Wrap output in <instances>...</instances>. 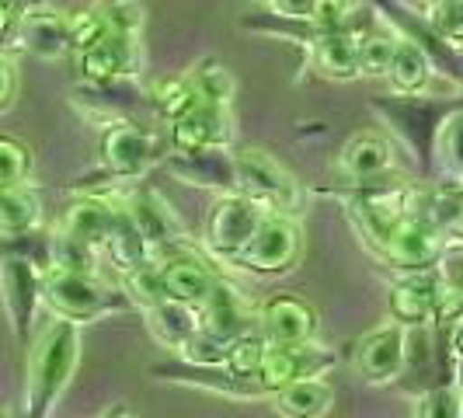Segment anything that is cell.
<instances>
[{
    "mask_svg": "<svg viewBox=\"0 0 463 418\" xmlns=\"http://www.w3.org/2000/svg\"><path fill=\"white\" fill-rule=\"evenodd\" d=\"M67 24H70V49H73V52H84L88 46L101 43V39L109 35L105 18H101V11H98V7H88V11L67 14Z\"/></svg>",
    "mask_w": 463,
    "mask_h": 418,
    "instance_id": "f6af8a7d",
    "label": "cell"
},
{
    "mask_svg": "<svg viewBox=\"0 0 463 418\" xmlns=\"http://www.w3.org/2000/svg\"><path fill=\"white\" fill-rule=\"evenodd\" d=\"M418 98H421V94H411V98L397 94L394 101H376L373 109L387 119L397 133H401V139L411 147V157H415L418 164H425L429 154H432V143H436L439 119L432 116V109L421 105Z\"/></svg>",
    "mask_w": 463,
    "mask_h": 418,
    "instance_id": "e0dca14e",
    "label": "cell"
},
{
    "mask_svg": "<svg viewBox=\"0 0 463 418\" xmlns=\"http://www.w3.org/2000/svg\"><path fill=\"white\" fill-rule=\"evenodd\" d=\"M0 297L18 346L35 338V314L43 303V265L24 255H0Z\"/></svg>",
    "mask_w": 463,
    "mask_h": 418,
    "instance_id": "5b68a950",
    "label": "cell"
},
{
    "mask_svg": "<svg viewBox=\"0 0 463 418\" xmlns=\"http://www.w3.org/2000/svg\"><path fill=\"white\" fill-rule=\"evenodd\" d=\"M453 286H457V290H460V297H463V269H460V276L453 279Z\"/></svg>",
    "mask_w": 463,
    "mask_h": 418,
    "instance_id": "f5cc1de1",
    "label": "cell"
},
{
    "mask_svg": "<svg viewBox=\"0 0 463 418\" xmlns=\"http://www.w3.org/2000/svg\"><path fill=\"white\" fill-rule=\"evenodd\" d=\"M269 4V11L282 18V22H297V24H307L310 18V4L314 0H265Z\"/></svg>",
    "mask_w": 463,
    "mask_h": 418,
    "instance_id": "bcb514c9",
    "label": "cell"
},
{
    "mask_svg": "<svg viewBox=\"0 0 463 418\" xmlns=\"http://www.w3.org/2000/svg\"><path fill=\"white\" fill-rule=\"evenodd\" d=\"M105 28L112 35H139L143 28V4L139 0H101L98 4Z\"/></svg>",
    "mask_w": 463,
    "mask_h": 418,
    "instance_id": "7bdbcfd3",
    "label": "cell"
},
{
    "mask_svg": "<svg viewBox=\"0 0 463 418\" xmlns=\"http://www.w3.org/2000/svg\"><path fill=\"white\" fill-rule=\"evenodd\" d=\"M105 418H137V415H133L129 408H122V404H118V408H112V412H109Z\"/></svg>",
    "mask_w": 463,
    "mask_h": 418,
    "instance_id": "f907efd6",
    "label": "cell"
},
{
    "mask_svg": "<svg viewBox=\"0 0 463 418\" xmlns=\"http://www.w3.org/2000/svg\"><path fill=\"white\" fill-rule=\"evenodd\" d=\"M167 126H171V147L178 154L227 150L233 143V116L223 105H199L188 116L175 119Z\"/></svg>",
    "mask_w": 463,
    "mask_h": 418,
    "instance_id": "9a60e30c",
    "label": "cell"
},
{
    "mask_svg": "<svg viewBox=\"0 0 463 418\" xmlns=\"http://www.w3.org/2000/svg\"><path fill=\"white\" fill-rule=\"evenodd\" d=\"M199 314H203V328L223 342H233L237 335H244L248 328L258 325L248 303H244V293L227 279H213L206 300L199 303Z\"/></svg>",
    "mask_w": 463,
    "mask_h": 418,
    "instance_id": "d6986e66",
    "label": "cell"
},
{
    "mask_svg": "<svg viewBox=\"0 0 463 418\" xmlns=\"http://www.w3.org/2000/svg\"><path fill=\"white\" fill-rule=\"evenodd\" d=\"M80 56V73L88 84H118L143 70V49L139 35H105L101 43L88 46Z\"/></svg>",
    "mask_w": 463,
    "mask_h": 418,
    "instance_id": "4fadbf2b",
    "label": "cell"
},
{
    "mask_svg": "<svg viewBox=\"0 0 463 418\" xmlns=\"http://www.w3.org/2000/svg\"><path fill=\"white\" fill-rule=\"evenodd\" d=\"M432 77H436L432 56L418 46L411 35H408V39L397 35L391 67H387V73H383L387 88H391L394 94H404V98H411V94H429L432 91Z\"/></svg>",
    "mask_w": 463,
    "mask_h": 418,
    "instance_id": "603a6c76",
    "label": "cell"
},
{
    "mask_svg": "<svg viewBox=\"0 0 463 418\" xmlns=\"http://www.w3.org/2000/svg\"><path fill=\"white\" fill-rule=\"evenodd\" d=\"M98 248L70 237V233L56 231L49 237V265L46 269H67V272H98Z\"/></svg>",
    "mask_w": 463,
    "mask_h": 418,
    "instance_id": "836d02e7",
    "label": "cell"
},
{
    "mask_svg": "<svg viewBox=\"0 0 463 418\" xmlns=\"http://www.w3.org/2000/svg\"><path fill=\"white\" fill-rule=\"evenodd\" d=\"M446 286L449 282L442 276H436L432 269L429 272H408L401 282H394V290L387 297L391 321H397V325L404 328H421L425 321H432Z\"/></svg>",
    "mask_w": 463,
    "mask_h": 418,
    "instance_id": "2e32d148",
    "label": "cell"
},
{
    "mask_svg": "<svg viewBox=\"0 0 463 418\" xmlns=\"http://www.w3.org/2000/svg\"><path fill=\"white\" fill-rule=\"evenodd\" d=\"M118 206L129 213V220L139 227V233L146 237V244L154 248V255L161 258L164 252H175L185 244V223L182 216L171 209V203L154 188H133L122 195Z\"/></svg>",
    "mask_w": 463,
    "mask_h": 418,
    "instance_id": "8fae6325",
    "label": "cell"
},
{
    "mask_svg": "<svg viewBox=\"0 0 463 418\" xmlns=\"http://www.w3.org/2000/svg\"><path fill=\"white\" fill-rule=\"evenodd\" d=\"M415 213H421L432 227H439L446 241H460V233H463V182H446V185L418 192Z\"/></svg>",
    "mask_w": 463,
    "mask_h": 418,
    "instance_id": "f1b7e54d",
    "label": "cell"
},
{
    "mask_svg": "<svg viewBox=\"0 0 463 418\" xmlns=\"http://www.w3.org/2000/svg\"><path fill=\"white\" fill-rule=\"evenodd\" d=\"M359 39L355 32H327V35H314L310 43V60L314 70L327 77V81H355L359 73Z\"/></svg>",
    "mask_w": 463,
    "mask_h": 418,
    "instance_id": "d4e9b609",
    "label": "cell"
},
{
    "mask_svg": "<svg viewBox=\"0 0 463 418\" xmlns=\"http://www.w3.org/2000/svg\"><path fill=\"white\" fill-rule=\"evenodd\" d=\"M338 363L335 348L317 346V342H300V346H269L261 366H258L255 380L261 394H276L279 387L293 384V380H307V376H325L331 366Z\"/></svg>",
    "mask_w": 463,
    "mask_h": 418,
    "instance_id": "30bf717a",
    "label": "cell"
},
{
    "mask_svg": "<svg viewBox=\"0 0 463 418\" xmlns=\"http://www.w3.org/2000/svg\"><path fill=\"white\" fill-rule=\"evenodd\" d=\"M272 401L282 418H325L335 404V391L325 376H307V380H293L279 387Z\"/></svg>",
    "mask_w": 463,
    "mask_h": 418,
    "instance_id": "83f0119b",
    "label": "cell"
},
{
    "mask_svg": "<svg viewBox=\"0 0 463 418\" xmlns=\"http://www.w3.org/2000/svg\"><path fill=\"white\" fill-rule=\"evenodd\" d=\"M348 209L359 223L363 237L370 241L373 248H380L394 227L415 209V192L401 188L394 182H373V185H352V199Z\"/></svg>",
    "mask_w": 463,
    "mask_h": 418,
    "instance_id": "52a82bcc",
    "label": "cell"
},
{
    "mask_svg": "<svg viewBox=\"0 0 463 418\" xmlns=\"http://www.w3.org/2000/svg\"><path fill=\"white\" fill-rule=\"evenodd\" d=\"M199 94L192 88V77L182 73V77H164L161 84H154V109L164 122H175V119L188 116L192 109H199Z\"/></svg>",
    "mask_w": 463,
    "mask_h": 418,
    "instance_id": "1f68e13d",
    "label": "cell"
},
{
    "mask_svg": "<svg viewBox=\"0 0 463 418\" xmlns=\"http://www.w3.org/2000/svg\"><path fill=\"white\" fill-rule=\"evenodd\" d=\"M49 0H24V7H46Z\"/></svg>",
    "mask_w": 463,
    "mask_h": 418,
    "instance_id": "816d5d0a",
    "label": "cell"
},
{
    "mask_svg": "<svg viewBox=\"0 0 463 418\" xmlns=\"http://www.w3.org/2000/svg\"><path fill=\"white\" fill-rule=\"evenodd\" d=\"M171 175H178L188 185L220 188L233 192V157L227 150H195V154H171L167 157Z\"/></svg>",
    "mask_w": 463,
    "mask_h": 418,
    "instance_id": "4316f807",
    "label": "cell"
},
{
    "mask_svg": "<svg viewBox=\"0 0 463 418\" xmlns=\"http://www.w3.org/2000/svg\"><path fill=\"white\" fill-rule=\"evenodd\" d=\"M39 199L35 192H28V185L14 188H0V233L11 237V233H32L39 227Z\"/></svg>",
    "mask_w": 463,
    "mask_h": 418,
    "instance_id": "4dcf8cb0",
    "label": "cell"
},
{
    "mask_svg": "<svg viewBox=\"0 0 463 418\" xmlns=\"http://www.w3.org/2000/svg\"><path fill=\"white\" fill-rule=\"evenodd\" d=\"M0 418H4V415H0Z\"/></svg>",
    "mask_w": 463,
    "mask_h": 418,
    "instance_id": "db71d44e",
    "label": "cell"
},
{
    "mask_svg": "<svg viewBox=\"0 0 463 418\" xmlns=\"http://www.w3.org/2000/svg\"><path fill=\"white\" fill-rule=\"evenodd\" d=\"M105 255H109V261L116 265L118 272H133V269H139L143 261H150L154 255V248L146 244V237L139 233V227L129 220V213L118 206V220L116 227H112V233H109V241H105Z\"/></svg>",
    "mask_w": 463,
    "mask_h": 418,
    "instance_id": "f546056e",
    "label": "cell"
},
{
    "mask_svg": "<svg viewBox=\"0 0 463 418\" xmlns=\"http://www.w3.org/2000/svg\"><path fill=\"white\" fill-rule=\"evenodd\" d=\"M32 175V150L18 137L0 133V188L24 185Z\"/></svg>",
    "mask_w": 463,
    "mask_h": 418,
    "instance_id": "f35d334b",
    "label": "cell"
},
{
    "mask_svg": "<svg viewBox=\"0 0 463 418\" xmlns=\"http://www.w3.org/2000/svg\"><path fill=\"white\" fill-rule=\"evenodd\" d=\"M14 35H18L22 46L28 49L32 56H39V60H60V56L73 52V49H70L67 14L49 11V7H24Z\"/></svg>",
    "mask_w": 463,
    "mask_h": 418,
    "instance_id": "7402d4cb",
    "label": "cell"
},
{
    "mask_svg": "<svg viewBox=\"0 0 463 418\" xmlns=\"http://www.w3.org/2000/svg\"><path fill=\"white\" fill-rule=\"evenodd\" d=\"M14 28H18V14H14L11 0H0V43H7L14 35Z\"/></svg>",
    "mask_w": 463,
    "mask_h": 418,
    "instance_id": "c3c4849f",
    "label": "cell"
},
{
    "mask_svg": "<svg viewBox=\"0 0 463 418\" xmlns=\"http://www.w3.org/2000/svg\"><path fill=\"white\" fill-rule=\"evenodd\" d=\"M265 352H269V338L261 335V328H248L244 335H237L227 346V366L233 373H241V376H255Z\"/></svg>",
    "mask_w": 463,
    "mask_h": 418,
    "instance_id": "8d00e7d4",
    "label": "cell"
},
{
    "mask_svg": "<svg viewBox=\"0 0 463 418\" xmlns=\"http://www.w3.org/2000/svg\"><path fill=\"white\" fill-rule=\"evenodd\" d=\"M394 46H397V32L383 28V24L370 28V32L359 39V73H363V77H383L387 67H391Z\"/></svg>",
    "mask_w": 463,
    "mask_h": 418,
    "instance_id": "e575fe53",
    "label": "cell"
},
{
    "mask_svg": "<svg viewBox=\"0 0 463 418\" xmlns=\"http://www.w3.org/2000/svg\"><path fill=\"white\" fill-rule=\"evenodd\" d=\"M415 418H463V391L457 384L425 391L415 404Z\"/></svg>",
    "mask_w": 463,
    "mask_h": 418,
    "instance_id": "b9f144b4",
    "label": "cell"
},
{
    "mask_svg": "<svg viewBox=\"0 0 463 418\" xmlns=\"http://www.w3.org/2000/svg\"><path fill=\"white\" fill-rule=\"evenodd\" d=\"M143 314H146L150 335H154L164 348H171V352H178L188 335H195V331L203 328L199 303L157 300V303H150V307H143Z\"/></svg>",
    "mask_w": 463,
    "mask_h": 418,
    "instance_id": "484cf974",
    "label": "cell"
},
{
    "mask_svg": "<svg viewBox=\"0 0 463 418\" xmlns=\"http://www.w3.org/2000/svg\"><path fill=\"white\" fill-rule=\"evenodd\" d=\"M116 220H118V203L101 199V195H84V199H77V203L67 206L60 231L101 252L112 227H116Z\"/></svg>",
    "mask_w": 463,
    "mask_h": 418,
    "instance_id": "cb8c5ba5",
    "label": "cell"
},
{
    "mask_svg": "<svg viewBox=\"0 0 463 418\" xmlns=\"http://www.w3.org/2000/svg\"><path fill=\"white\" fill-rule=\"evenodd\" d=\"M233 192L248 195L265 213L300 216L303 209V188L297 175L286 171L272 154H265L258 147L233 154Z\"/></svg>",
    "mask_w": 463,
    "mask_h": 418,
    "instance_id": "3957f363",
    "label": "cell"
},
{
    "mask_svg": "<svg viewBox=\"0 0 463 418\" xmlns=\"http://www.w3.org/2000/svg\"><path fill=\"white\" fill-rule=\"evenodd\" d=\"M157 380L167 384H188V387H199V391H216V394L227 397H261L255 376H241L231 366H192V363H161L154 366Z\"/></svg>",
    "mask_w": 463,
    "mask_h": 418,
    "instance_id": "ffe728a7",
    "label": "cell"
},
{
    "mask_svg": "<svg viewBox=\"0 0 463 418\" xmlns=\"http://www.w3.org/2000/svg\"><path fill=\"white\" fill-rule=\"evenodd\" d=\"M258 328L269 338V346H300L314 342L317 335V310L297 293H279L265 300L258 314Z\"/></svg>",
    "mask_w": 463,
    "mask_h": 418,
    "instance_id": "5bb4252c",
    "label": "cell"
},
{
    "mask_svg": "<svg viewBox=\"0 0 463 418\" xmlns=\"http://www.w3.org/2000/svg\"><path fill=\"white\" fill-rule=\"evenodd\" d=\"M261 216H265V209H258L248 195L223 192L206 216V248L216 258L233 261L251 241V233L258 231Z\"/></svg>",
    "mask_w": 463,
    "mask_h": 418,
    "instance_id": "9c48e42d",
    "label": "cell"
},
{
    "mask_svg": "<svg viewBox=\"0 0 463 418\" xmlns=\"http://www.w3.org/2000/svg\"><path fill=\"white\" fill-rule=\"evenodd\" d=\"M432 154L439 157V164L449 171V175L463 178V109L460 112H449V116L439 119Z\"/></svg>",
    "mask_w": 463,
    "mask_h": 418,
    "instance_id": "d590c367",
    "label": "cell"
},
{
    "mask_svg": "<svg viewBox=\"0 0 463 418\" xmlns=\"http://www.w3.org/2000/svg\"><path fill=\"white\" fill-rule=\"evenodd\" d=\"M227 346L231 342H223V338H216V335H209L206 328H199L195 335H188L182 348H178V356L192 363V366H227Z\"/></svg>",
    "mask_w": 463,
    "mask_h": 418,
    "instance_id": "ab89813d",
    "label": "cell"
},
{
    "mask_svg": "<svg viewBox=\"0 0 463 418\" xmlns=\"http://www.w3.org/2000/svg\"><path fill=\"white\" fill-rule=\"evenodd\" d=\"M157 157H161V139H157L154 129H146L139 122L116 119L101 133V164L118 182L143 178L157 164Z\"/></svg>",
    "mask_w": 463,
    "mask_h": 418,
    "instance_id": "8992f818",
    "label": "cell"
},
{
    "mask_svg": "<svg viewBox=\"0 0 463 418\" xmlns=\"http://www.w3.org/2000/svg\"><path fill=\"white\" fill-rule=\"evenodd\" d=\"M355 370L373 387H387L408 370V328L387 321L373 328L355 348Z\"/></svg>",
    "mask_w": 463,
    "mask_h": 418,
    "instance_id": "7c38bea8",
    "label": "cell"
},
{
    "mask_svg": "<svg viewBox=\"0 0 463 418\" xmlns=\"http://www.w3.org/2000/svg\"><path fill=\"white\" fill-rule=\"evenodd\" d=\"M449 348H453L457 363H463V314L449 325Z\"/></svg>",
    "mask_w": 463,
    "mask_h": 418,
    "instance_id": "681fc988",
    "label": "cell"
},
{
    "mask_svg": "<svg viewBox=\"0 0 463 418\" xmlns=\"http://www.w3.org/2000/svg\"><path fill=\"white\" fill-rule=\"evenodd\" d=\"M338 171L345 175L348 185H373L383 182L394 171V147L380 133H359L342 147Z\"/></svg>",
    "mask_w": 463,
    "mask_h": 418,
    "instance_id": "ac0fdd59",
    "label": "cell"
},
{
    "mask_svg": "<svg viewBox=\"0 0 463 418\" xmlns=\"http://www.w3.org/2000/svg\"><path fill=\"white\" fill-rule=\"evenodd\" d=\"M188 77H192V88H195L203 105H223V109H231L237 81H233V73L223 63L206 60V63H199V67L192 70Z\"/></svg>",
    "mask_w": 463,
    "mask_h": 418,
    "instance_id": "d6a6232c",
    "label": "cell"
},
{
    "mask_svg": "<svg viewBox=\"0 0 463 418\" xmlns=\"http://www.w3.org/2000/svg\"><path fill=\"white\" fill-rule=\"evenodd\" d=\"M425 18H429L439 43L463 49V0H429Z\"/></svg>",
    "mask_w": 463,
    "mask_h": 418,
    "instance_id": "74e56055",
    "label": "cell"
},
{
    "mask_svg": "<svg viewBox=\"0 0 463 418\" xmlns=\"http://www.w3.org/2000/svg\"><path fill=\"white\" fill-rule=\"evenodd\" d=\"M80 359V331L73 321H49L28 346V384H24V418H49L56 401L73 380Z\"/></svg>",
    "mask_w": 463,
    "mask_h": 418,
    "instance_id": "6da1fadb",
    "label": "cell"
},
{
    "mask_svg": "<svg viewBox=\"0 0 463 418\" xmlns=\"http://www.w3.org/2000/svg\"><path fill=\"white\" fill-rule=\"evenodd\" d=\"M43 300L56 318L73 325H91L98 318H109L133 303L129 293L101 282L98 272H67V269L43 272Z\"/></svg>",
    "mask_w": 463,
    "mask_h": 418,
    "instance_id": "7a4b0ae2",
    "label": "cell"
},
{
    "mask_svg": "<svg viewBox=\"0 0 463 418\" xmlns=\"http://www.w3.org/2000/svg\"><path fill=\"white\" fill-rule=\"evenodd\" d=\"M14 88H18V77H14V63L7 56H0V112L11 105L14 98Z\"/></svg>",
    "mask_w": 463,
    "mask_h": 418,
    "instance_id": "7dc6e473",
    "label": "cell"
},
{
    "mask_svg": "<svg viewBox=\"0 0 463 418\" xmlns=\"http://www.w3.org/2000/svg\"><path fill=\"white\" fill-rule=\"evenodd\" d=\"M355 4L352 0H314L310 4V18L307 24L314 28V35H327V32H345L352 22Z\"/></svg>",
    "mask_w": 463,
    "mask_h": 418,
    "instance_id": "ee69618b",
    "label": "cell"
},
{
    "mask_svg": "<svg viewBox=\"0 0 463 418\" xmlns=\"http://www.w3.org/2000/svg\"><path fill=\"white\" fill-rule=\"evenodd\" d=\"M161 279H164V297L182 303H203L213 286V269L199 255H192L188 248H175L164 252L161 258Z\"/></svg>",
    "mask_w": 463,
    "mask_h": 418,
    "instance_id": "44dd1931",
    "label": "cell"
},
{
    "mask_svg": "<svg viewBox=\"0 0 463 418\" xmlns=\"http://www.w3.org/2000/svg\"><path fill=\"white\" fill-rule=\"evenodd\" d=\"M446 244H449V241L442 237L439 227H432L421 213L411 209L376 252H380V258H383L387 265H394L401 272H429V269L439 265Z\"/></svg>",
    "mask_w": 463,
    "mask_h": 418,
    "instance_id": "ba28073f",
    "label": "cell"
},
{
    "mask_svg": "<svg viewBox=\"0 0 463 418\" xmlns=\"http://www.w3.org/2000/svg\"><path fill=\"white\" fill-rule=\"evenodd\" d=\"M303 252V231L297 216L286 213H265L251 241L244 244V252L233 258L237 265H244L248 272L258 276H282L289 272Z\"/></svg>",
    "mask_w": 463,
    "mask_h": 418,
    "instance_id": "277c9868",
    "label": "cell"
},
{
    "mask_svg": "<svg viewBox=\"0 0 463 418\" xmlns=\"http://www.w3.org/2000/svg\"><path fill=\"white\" fill-rule=\"evenodd\" d=\"M126 293H129V300H139L143 307H150V303H157V300H167V297H164L161 261L150 258V261H143L139 269L126 272Z\"/></svg>",
    "mask_w": 463,
    "mask_h": 418,
    "instance_id": "60d3db41",
    "label": "cell"
}]
</instances>
